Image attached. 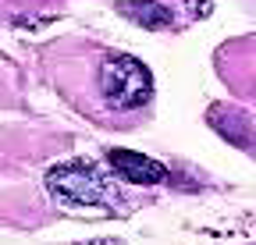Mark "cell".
<instances>
[{
  "label": "cell",
  "instance_id": "3",
  "mask_svg": "<svg viewBox=\"0 0 256 245\" xmlns=\"http://www.w3.org/2000/svg\"><path fill=\"white\" fill-rule=\"evenodd\" d=\"M107 160H110L114 174H121L124 181H132V185H160V181L171 178V171L160 160H150V157L132 153V149H110Z\"/></svg>",
  "mask_w": 256,
  "mask_h": 245
},
{
  "label": "cell",
  "instance_id": "4",
  "mask_svg": "<svg viewBox=\"0 0 256 245\" xmlns=\"http://www.w3.org/2000/svg\"><path fill=\"white\" fill-rule=\"evenodd\" d=\"M118 11L142 28H171L174 25L171 7H164L160 0H118Z\"/></svg>",
  "mask_w": 256,
  "mask_h": 245
},
{
  "label": "cell",
  "instance_id": "1",
  "mask_svg": "<svg viewBox=\"0 0 256 245\" xmlns=\"http://www.w3.org/2000/svg\"><path fill=\"white\" fill-rule=\"evenodd\" d=\"M54 57L50 75L60 96L86 121L104 128H132L153 103V75L139 57L107 46H75Z\"/></svg>",
  "mask_w": 256,
  "mask_h": 245
},
{
  "label": "cell",
  "instance_id": "5",
  "mask_svg": "<svg viewBox=\"0 0 256 245\" xmlns=\"http://www.w3.org/2000/svg\"><path fill=\"white\" fill-rule=\"evenodd\" d=\"M214 4H217V0H182V7H185L188 21H203V18L214 11Z\"/></svg>",
  "mask_w": 256,
  "mask_h": 245
},
{
  "label": "cell",
  "instance_id": "2",
  "mask_svg": "<svg viewBox=\"0 0 256 245\" xmlns=\"http://www.w3.org/2000/svg\"><path fill=\"white\" fill-rule=\"evenodd\" d=\"M43 185L50 192V199L68 210V213H104V217H118V213L132 210L128 192L118 181L89 160H68L46 171Z\"/></svg>",
  "mask_w": 256,
  "mask_h": 245
},
{
  "label": "cell",
  "instance_id": "7",
  "mask_svg": "<svg viewBox=\"0 0 256 245\" xmlns=\"http://www.w3.org/2000/svg\"><path fill=\"white\" fill-rule=\"evenodd\" d=\"M0 85H4V78H0Z\"/></svg>",
  "mask_w": 256,
  "mask_h": 245
},
{
  "label": "cell",
  "instance_id": "6",
  "mask_svg": "<svg viewBox=\"0 0 256 245\" xmlns=\"http://www.w3.org/2000/svg\"><path fill=\"white\" fill-rule=\"evenodd\" d=\"M89 245H118V242H89Z\"/></svg>",
  "mask_w": 256,
  "mask_h": 245
}]
</instances>
